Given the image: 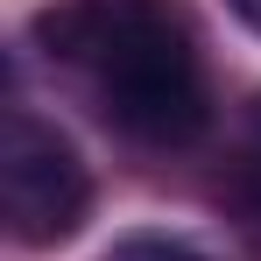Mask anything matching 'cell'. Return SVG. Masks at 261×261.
I'll return each instance as SVG.
<instances>
[{
    "label": "cell",
    "instance_id": "cell-4",
    "mask_svg": "<svg viewBox=\"0 0 261 261\" xmlns=\"http://www.w3.org/2000/svg\"><path fill=\"white\" fill-rule=\"evenodd\" d=\"M240 198L261 219V99H254V127H247V163H240Z\"/></svg>",
    "mask_w": 261,
    "mask_h": 261
},
{
    "label": "cell",
    "instance_id": "cell-2",
    "mask_svg": "<svg viewBox=\"0 0 261 261\" xmlns=\"http://www.w3.org/2000/svg\"><path fill=\"white\" fill-rule=\"evenodd\" d=\"M0 212L21 247H57L92 212L85 155L36 113H7V127H0Z\"/></svg>",
    "mask_w": 261,
    "mask_h": 261
},
{
    "label": "cell",
    "instance_id": "cell-1",
    "mask_svg": "<svg viewBox=\"0 0 261 261\" xmlns=\"http://www.w3.org/2000/svg\"><path fill=\"white\" fill-rule=\"evenodd\" d=\"M49 57L99 78L106 120L148 148H184L212 120L205 64L170 0H57L36 14Z\"/></svg>",
    "mask_w": 261,
    "mask_h": 261
},
{
    "label": "cell",
    "instance_id": "cell-5",
    "mask_svg": "<svg viewBox=\"0 0 261 261\" xmlns=\"http://www.w3.org/2000/svg\"><path fill=\"white\" fill-rule=\"evenodd\" d=\"M226 7H233V14H240V21H247V29L261 36V0H226Z\"/></svg>",
    "mask_w": 261,
    "mask_h": 261
},
{
    "label": "cell",
    "instance_id": "cell-3",
    "mask_svg": "<svg viewBox=\"0 0 261 261\" xmlns=\"http://www.w3.org/2000/svg\"><path fill=\"white\" fill-rule=\"evenodd\" d=\"M106 261H212V254L191 247V240H176V233H127V240H113Z\"/></svg>",
    "mask_w": 261,
    "mask_h": 261
}]
</instances>
